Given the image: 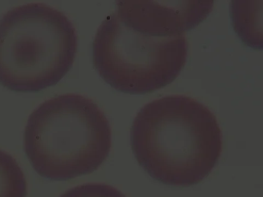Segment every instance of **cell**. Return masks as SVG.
<instances>
[{
	"mask_svg": "<svg viewBox=\"0 0 263 197\" xmlns=\"http://www.w3.org/2000/svg\"><path fill=\"white\" fill-rule=\"evenodd\" d=\"M130 146L152 179L190 187L204 180L217 164L222 133L203 104L185 95H167L148 103L136 115Z\"/></svg>",
	"mask_w": 263,
	"mask_h": 197,
	"instance_id": "1",
	"label": "cell"
},
{
	"mask_svg": "<svg viewBox=\"0 0 263 197\" xmlns=\"http://www.w3.org/2000/svg\"><path fill=\"white\" fill-rule=\"evenodd\" d=\"M24 149L35 171L66 181L95 171L111 149V128L90 98L74 93L49 98L30 115Z\"/></svg>",
	"mask_w": 263,
	"mask_h": 197,
	"instance_id": "2",
	"label": "cell"
},
{
	"mask_svg": "<svg viewBox=\"0 0 263 197\" xmlns=\"http://www.w3.org/2000/svg\"><path fill=\"white\" fill-rule=\"evenodd\" d=\"M78 39L71 21L45 3H29L0 18V83L36 92L60 82L73 66Z\"/></svg>",
	"mask_w": 263,
	"mask_h": 197,
	"instance_id": "3",
	"label": "cell"
},
{
	"mask_svg": "<svg viewBox=\"0 0 263 197\" xmlns=\"http://www.w3.org/2000/svg\"><path fill=\"white\" fill-rule=\"evenodd\" d=\"M184 35L157 37L126 26L115 12L100 25L92 42V62L113 88L143 94L173 82L185 66Z\"/></svg>",
	"mask_w": 263,
	"mask_h": 197,
	"instance_id": "4",
	"label": "cell"
},
{
	"mask_svg": "<svg viewBox=\"0 0 263 197\" xmlns=\"http://www.w3.org/2000/svg\"><path fill=\"white\" fill-rule=\"evenodd\" d=\"M213 2L119 1L115 13L128 27L157 37L184 35L211 12Z\"/></svg>",
	"mask_w": 263,
	"mask_h": 197,
	"instance_id": "5",
	"label": "cell"
},
{
	"mask_svg": "<svg viewBox=\"0 0 263 197\" xmlns=\"http://www.w3.org/2000/svg\"><path fill=\"white\" fill-rule=\"evenodd\" d=\"M229 10L240 40L251 48L263 50V1L233 0Z\"/></svg>",
	"mask_w": 263,
	"mask_h": 197,
	"instance_id": "6",
	"label": "cell"
},
{
	"mask_svg": "<svg viewBox=\"0 0 263 197\" xmlns=\"http://www.w3.org/2000/svg\"><path fill=\"white\" fill-rule=\"evenodd\" d=\"M27 181L16 160L0 150V197H26Z\"/></svg>",
	"mask_w": 263,
	"mask_h": 197,
	"instance_id": "7",
	"label": "cell"
},
{
	"mask_svg": "<svg viewBox=\"0 0 263 197\" xmlns=\"http://www.w3.org/2000/svg\"><path fill=\"white\" fill-rule=\"evenodd\" d=\"M60 197H125V195L110 185L90 183L73 187Z\"/></svg>",
	"mask_w": 263,
	"mask_h": 197,
	"instance_id": "8",
	"label": "cell"
}]
</instances>
